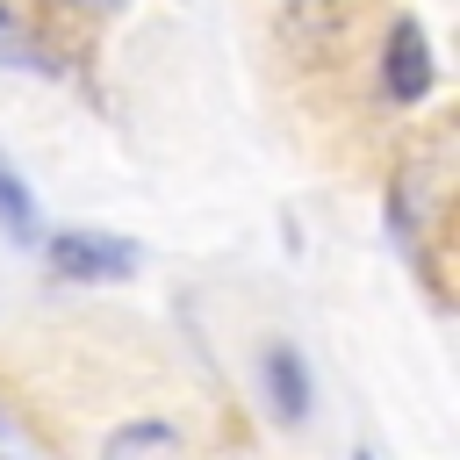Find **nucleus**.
Here are the masks:
<instances>
[{"label":"nucleus","mask_w":460,"mask_h":460,"mask_svg":"<svg viewBox=\"0 0 460 460\" xmlns=\"http://www.w3.org/2000/svg\"><path fill=\"white\" fill-rule=\"evenodd\" d=\"M180 453V438H172V424H122L115 438H108V460H172Z\"/></svg>","instance_id":"20e7f679"},{"label":"nucleus","mask_w":460,"mask_h":460,"mask_svg":"<svg viewBox=\"0 0 460 460\" xmlns=\"http://www.w3.org/2000/svg\"><path fill=\"white\" fill-rule=\"evenodd\" d=\"M259 388H266V410H273L280 424H309V417H316V381H309L302 345L266 338V345H259Z\"/></svg>","instance_id":"f257e3e1"},{"label":"nucleus","mask_w":460,"mask_h":460,"mask_svg":"<svg viewBox=\"0 0 460 460\" xmlns=\"http://www.w3.org/2000/svg\"><path fill=\"white\" fill-rule=\"evenodd\" d=\"M352 460H374V453H352Z\"/></svg>","instance_id":"423d86ee"},{"label":"nucleus","mask_w":460,"mask_h":460,"mask_svg":"<svg viewBox=\"0 0 460 460\" xmlns=\"http://www.w3.org/2000/svg\"><path fill=\"white\" fill-rule=\"evenodd\" d=\"M381 79H388V93H395V101H424V93H431V43H424V29H417L410 14L388 29Z\"/></svg>","instance_id":"7ed1b4c3"},{"label":"nucleus","mask_w":460,"mask_h":460,"mask_svg":"<svg viewBox=\"0 0 460 460\" xmlns=\"http://www.w3.org/2000/svg\"><path fill=\"white\" fill-rule=\"evenodd\" d=\"M0 22H7V7H0Z\"/></svg>","instance_id":"0eeeda50"},{"label":"nucleus","mask_w":460,"mask_h":460,"mask_svg":"<svg viewBox=\"0 0 460 460\" xmlns=\"http://www.w3.org/2000/svg\"><path fill=\"white\" fill-rule=\"evenodd\" d=\"M0 230H7L14 244H36V230H43V223H36V201H29V187L7 172V158H0Z\"/></svg>","instance_id":"39448f33"},{"label":"nucleus","mask_w":460,"mask_h":460,"mask_svg":"<svg viewBox=\"0 0 460 460\" xmlns=\"http://www.w3.org/2000/svg\"><path fill=\"white\" fill-rule=\"evenodd\" d=\"M50 273L58 280H115V273H137V244L101 237V230H58L50 237Z\"/></svg>","instance_id":"f03ea898"}]
</instances>
